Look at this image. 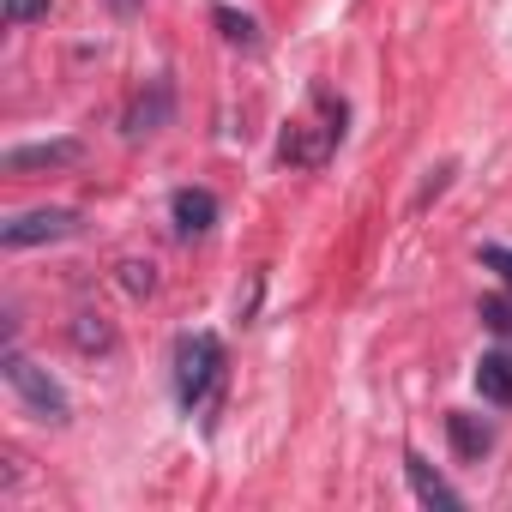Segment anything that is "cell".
<instances>
[{
  "instance_id": "6da1fadb",
  "label": "cell",
  "mask_w": 512,
  "mask_h": 512,
  "mask_svg": "<svg viewBox=\"0 0 512 512\" xmlns=\"http://www.w3.org/2000/svg\"><path fill=\"white\" fill-rule=\"evenodd\" d=\"M0 374H7V386L25 398V410H31V416H43V422H55V428L73 416V404H67L61 380H55L49 368H37L19 344H7V356H0Z\"/></svg>"
},
{
  "instance_id": "7a4b0ae2",
  "label": "cell",
  "mask_w": 512,
  "mask_h": 512,
  "mask_svg": "<svg viewBox=\"0 0 512 512\" xmlns=\"http://www.w3.org/2000/svg\"><path fill=\"white\" fill-rule=\"evenodd\" d=\"M217 374H223V344H217V332H187V338L175 344V398H181V410H199V404L211 398Z\"/></svg>"
},
{
  "instance_id": "3957f363",
  "label": "cell",
  "mask_w": 512,
  "mask_h": 512,
  "mask_svg": "<svg viewBox=\"0 0 512 512\" xmlns=\"http://www.w3.org/2000/svg\"><path fill=\"white\" fill-rule=\"evenodd\" d=\"M79 235V211L73 205H37V211H19L0 223V247L7 253H25V247H43V241H67Z\"/></svg>"
},
{
  "instance_id": "277c9868",
  "label": "cell",
  "mask_w": 512,
  "mask_h": 512,
  "mask_svg": "<svg viewBox=\"0 0 512 512\" xmlns=\"http://www.w3.org/2000/svg\"><path fill=\"white\" fill-rule=\"evenodd\" d=\"M169 115H175V85H169V79H145V85L133 91L121 127H127V139H145V133L169 127Z\"/></svg>"
},
{
  "instance_id": "5b68a950",
  "label": "cell",
  "mask_w": 512,
  "mask_h": 512,
  "mask_svg": "<svg viewBox=\"0 0 512 512\" xmlns=\"http://www.w3.org/2000/svg\"><path fill=\"white\" fill-rule=\"evenodd\" d=\"M79 157H85L79 139H43V145H13L7 157H0V169H7V175H31V169H67Z\"/></svg>"
},
{
  "instance_id": "8992f818",
  "label": "cell",
  "mask_w": 512,
  "mask_h": 512,
  "mask_svg": "<svg viewBox=\"0 0 512 512\" xmlns=\"http://www.w3.org/2000/svg\"><path fill=\"white\" fill-rule=\"evenodd\" d=\"M404 476H410V488H416L422 506H440V512H458V506H464V494H458L422 452H404Z\"/></svg>"
},
{
  "instance_id": "52a82bcc",
  "label": "cell",
  "mask_w": 512,
  "mask_h": 512,
  "mask_svg": "<svg viewBox=\"0 0 512 512\" xmlns=\"http://www.w3.org/2000/svg\"><path fill=\"white\" fill-rule=\"evenodd\" d=\"M169 217H175V235H205L211 223H217V199L205 193V187H175V199H169Z\"/></svg>"
},
{
  "instance_id": "ba28073f",
  "label": "cell",
  "mask_w": 512,
  "mask_h": 512,
  "mask_svg": "<svg viewBox=\"0 0 512 512\" xmlns=\"http://www.w3.org/2000/svg\"><path fill=\"white\" fill-rule=\"evenodd\" d=\"M476 392H482L488 404L512 410V356H506V350H494V356L476 362Z\"/></svg>"
},
{
  "instance_id": "9c48e42d",
  "label": "cell",
  "mask_w": 512,
  "mask_h": 512,
  "mask_svg": "<svg viewBox=\"0 0 512 512\" xmlns=\"http://www.w3.org/2000/svg\"><path fill=\"white\" fill-rule=\"evenodd\" d=\"M446 434H452V446H458V458H482L488 446H494V434L476 422V416H464V410H452L446 416Z\"/></svg>"
},
{
  "instance_id": "30bf717a",
  "label": "cell",
  "mask_w": 512,
  "mask_h": 512,
  "mask_svg": "<svg viewBox=\"0 0 512 512\" xmlns=\"http://www.w3.org/2000/svg\"><path fill=\"white\" fill-rule=\"evenodd\" d=\"M73 344L91 356V350H115V326L109 320H97V314H79L73 320Z\"/></svg>"
},
{
  "instance_id": "8fae6325",
  "label": "cell",
  "mask_w": 512,
  "mask_h": 512,
  "mask_svg": "<svg viewBox=\"0 0 512 512\" xmlns=\"http://www.w3.org/2000/svg\"><path fill=\"white\" fill-rule=\"evenodd\" d=\"M211 19H217V31H223L229 43H241V49H253V43H260V25H253L247 13H235V7H217Z\"/></svg>"
},
{
  "instance_id": "7c38bea8",
  "label": "cell",
  "mask_w": 512,
  "mask_h": 512,
  "mask_svg": "<svg viewBox=\"0 0 512 512\" xmlns=\"http://www.w3.org/2000/svg\"><path fill=\"white\" fill-rule=\"evenodd\" d=\"M49 7H55V0H0V13H7V25H13V31H25V25L49 19Z\"/></svg>"
},
{
  "instance_id": "4fadbf2b",
  "label": "cell",
  "mask_w": 512,
  "mask_h": 512,
  "mask_svg": "<svg viewBox=\"0 0 512 512\" xmlns=\"http://www.w3.org/2000/svg\"><path fill=\"white\" fill-rule=\"evenodd\" d=\"M121 290H127V296H151V290H157L151 260H121Z\"/></svg>"
},
{
  "instance_id": "5bb4252c",
  "label": "cell",
  "mask_w": 512,
  "mask_h": 512,
  "mask_svg": "<svg viewBox=\"0 0 512 512\" xmlns=\"http://www.w3.org/2000/svg\"><path fill=\"white\" fill-rule=\"evenodd\" d=\"M482 326L500 332V338H512V302H506V296H488V302H482Z\"/></svg>"
},
{
  "instance_id": "9a60e30c",
  "label": "cell",
  "mask_w": 512,
  "mask_h": 512,
  "mask_svg": "<svg viewBox=\"0 0 512 512\" xmlns=\"http://www.w3.org/2000/svg\"><path fill=\"white\" fill-rule=\"evenodd\" d=\"M476 260H482L488 272H500V278H506V290H512V247H494V241H488V247L476 253Z\"/></svg>"
}]
</instances>
